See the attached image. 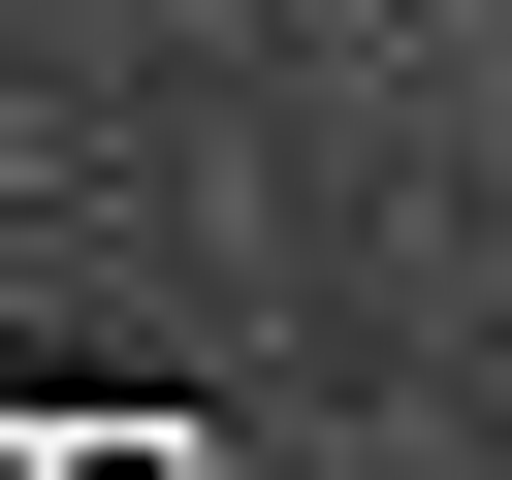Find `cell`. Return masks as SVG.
I'll return each instance as SVG.
<instances>
[{
	"label": "cell",
	"instance_id": "6da1fadb",
	"mask_svg": "<svg viewBox=\"0 0 512 480\" xmlns=\"http://www.w3.org/2000/svg\"><path fill=\"white\" fill-rule=\"evenodd\" d=\"M0 480H256V448L160 416V384H0Z\"/></svg>",
	"mask_w": 512,
	"mask_h": 480
}]
</instances>
